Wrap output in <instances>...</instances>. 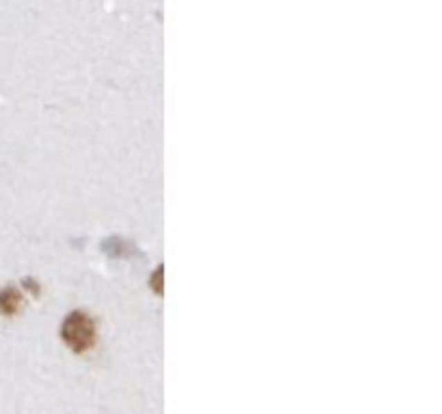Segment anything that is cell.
Listing matches in <instances>:
<instances>
[{"instance_id":"cell-1","label":"cell","mask_w":442,"mask_h":414,"mask_svg":"<svg viewBox=\"0 0 442 414\" xmlns=\"http://www.w3.org/2000/svg\"><path fill=\"white\" fill-rule=\"evenodd\" d=\"M65 339L69 341V345L74 350H85V347L91 345V341H93V326L85 318V315L76 313L67 320V324H65Z\"/></svg>"}]
</instances>
